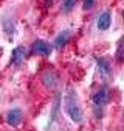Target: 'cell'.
Here are the masks:
<instances>
[{
  "label": "cell",
  "mask_w": 124,
  "mask_h": 131,
  "mask_svg": "<svg viewBox=\"0 0 124 131\" xmlns=\"http://www.w3.org/2000/svg\"><path fill=\"white\" fill-rule=\"evenodd\" d=\"M64 106H65V112L68 114V117L74 122V123H81L84 120V112L78 100V95L73 89H68L65 97H64Z\"/></svg>",
  "instance_id": "cell-1"
},
{
  "label": "cell",
  "mask_w": 124,
  "mask_h": 131,
  "mask_svg": "<svg viewBox=\"0 0 124 131\" xmlns=\"http://www.w3.org/2000/svg\"><path fill=\"white\" fill-rule=\"evenodd\" d=\"M31 52L34 55H39V56H50L53 52V45L48 44L46 41H43V39H37L31 45Z\"/></svg>",
  "instance_id": "cell-2"
},
{
  "label": "cell",
  "mask_w": 124,
  "mask_h": 131,
  "mask_svg": "<svg viewBox=\"0 0 124 131\" xmlns=\"http://www.w3.org/2000/svg\"><path fill=\"white\" fill-rule=\"evenodd\" d=\"M108 97H110L108 95V89L105 86H102L91 95V102L95 105V108H104L108 103Z\"/></svg>",
  "instance_id": "cell-3"
},
{
  "label": "cell",
  "mask_w": 124,
  "mask_h": 131,
  "mask_svg": "<svg viewBox=\"0 0 124 131\" xmlns=\"http://www.w3.org/2000/svg\"><path fill=\"white\" fill-rule=\"evenodd\" d=\"M23 120V111L20 108H12L6 112V123L12 128H17Z\"/></svg>",
  "instance_id": "cell-4"
},
{
  "label": "cell",
  "mask_w": 124,
  "mask_h": 131,
  "mask_svg": "<svg viewBox=\"0 0 124 131\" xmlns=\"http://www.w3.org/2000/svg\"><path fill=\"white\" fill-rule=\"evenodd\" d=\"M110 25H112V11L105 9V11H102V13L98 16L96 27H98L99 31H105V30L110 28Z\"/></svg>",
  "instance_id": "cell-5"
},
{
  "label": "cell",
  "mask_w": 124,
  "mask_h": 131,
  "mask_svg": "<svg viewBox=\"0 0 124 131\" xmlns=\"http://www.w3.org/2000/svg\"><path fill=\"white\" fill-rule=\"evenodd\" d=\"M25 58H26V48L23 45H17L11 52V62L14 66H20L25 61Z\"/></svg>",
  "instance_id": "cell-6"
},
{
  "label": "cell",
  "mask_w": 124,
  "mask_h": 131,
  "mask_svg": "<svg viewBox=\"0 0 124 131\" xmlns=\"http://www.w3.org/2000/svg\"><path fill=\"white\" fill-rule=\"evenodd\" d=\"M70 38H71V31H70V30H62L59 35L56 36L53 45L57 48V50H60L62 47H65V45H67V42L70 41Z\"/></svg>",
  "instance_id": "cell-7"
},
{
  "label": "cell",
  "mask_w": 124,
  "mask_h": 131,
  "mask_svg": "<svg viewBox=\"0 0 124 131\" xmlns=\"http://www.w3.org/2000/svg\"><path fill=\"white\" fill-rule=\"evenodd\" d=\"M42 80H43V84H45L46 88H50V89L56 88V86H57V83H59V77H57V73H56V72H53V70L45 72V73H43V77H42Z\"/></svg>",
  "instance_id": "cell-8"
},
{
  "label": "cell",
  "mask_w": 124,
  "mask_h": 131,
  "mask_svg": "<svg viewBox=\"0 0 124 131\" xmlns=\"http://www.w3.org/2000/svg\"><path fill=\"white\" fill-rule=\"evenodd\" d=\"M95 59H96V64H98L99 72H101L104 77H110V75H112V67H110V62H108L105 58H102V56H96Z\"/></svg>",
  "instance_id": "cell-9"
},
{
  "label": "cell",
  "mask_w": 124,
  "mask_h": 131,
  "mask_svg": "<svg viewBox=\"0 0 124 131\" xmlns=\"http://www.w3.org/2000/svg\"><path fill=\"white\" fill-rule=\"evenodd\" d=\"M3 30H5V33L9 38L14 35V22H12V19H9V17L3 19Z\"/></svg>",
  "instance_id": "cell-10"
},
{
  "label": "cell",
  "mask_w": 124,
  "mask_h": 131,
  "mask_svg": "<svg viewBox=\"0 0 124 131\" xmlns=\"http://www.w3.org/2000/svg\"><path fill=\"white\" fill-rule=\"evenodd\" d=\"M76 2H78V0H62V8H60L62 13H64V14H68L70 11H73Z\"/></svg>",
  "instance_id": "cell-11"
},
{
  "label": "cell",
  "mask_w": 124,
  "mask_h": 131,
  "mask_svg": "<svg viewBox=\"0 0 124 131\" xmlns=\"http://www.w3.org/2000/svg\"><path fill=\"white\" fill-rule=\"evenodd\" d=\"M59 105H60V95L56 97V100H54V105H53V112H51V120L50 123H53L56 119H57V114H59Z\"/></svg>",
  "instance_id": "cell-12"
},
{
  "label": "cell",
  "mask_w": 124,
  "mask_h": 131,
  "mask_svg": "<svg viewBox=\"0 0 124 131\" xmlns=\"http://www.w3.org/2000/svg\"><path fill=\"white\" fill-rule=\"evenodd\" d=\"M116 59L121 62L122 61V41H118V48H116Z\"/></svg>",
  "instance_id": "cell-13"
},
{
  "label": "cell",
  "mask_w": 124,
  "mask_h": 131,
  "mask_svg": "<svg viewBox=\"0 0 124 131\" xmlns=\"http://www.w3.org/2000/svg\"><path fill=\"white\" fill-rule=\"evenodd\" d=\"M95 3H96V0H84L82 8L84 9H91L93 6H95Z\"/></svg>",
  "instance_id": "cell-14"
},
{
  "label": "cell",
  "mask_w": 124,
  "mask_h": 131,
  "mask_svg": "<svg viewBox=\"0 0 124 131\" xmlns=\"http://www.w3.org/2000/svg\"><path fill=\"white\" fill-rule=\"evenodd\" d=\"M45 3H46V5H51V3H53V0H45Z\"/></svg>",
  "instance_id": "cell-15"
}]
</instances>
